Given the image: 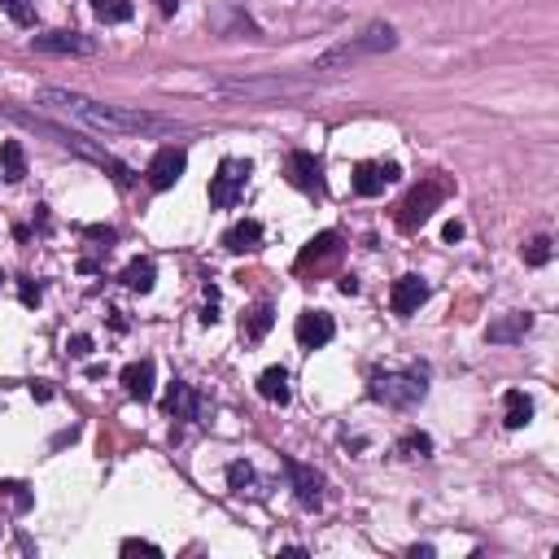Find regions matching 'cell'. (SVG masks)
<instances>
[{"instance_id":"ac0fdd59","label":"cell","mask_w":559,"mask_h":559,"mask_svg":"<svg viewBox=\"0 0 559 559\" xmlns=\"http://www.w3.org/2000/svg\"><path fill=\"white\" fill-rule=\"evenodd\" d=\"M223 245L232 249V254H254L258 245H263V223L258 219H241L227 236H223Z\"/></svg>"},{"instance_id":"4dcf8cb0","label":"cell","mask_w":559,"mask_h":559,"mask_svg":"<svg viewBox=\"0 0 559 559\" xmlns=\"http://www.w3.org/2000/svg\"><path fill=\"white\" fill-rule=\"evenodd\" d=\"M66 354H71V359H88V354H92V337H88V333H74V337L66 341Z\"/></svg>"},{"instance_id":"d4e9b609","label":"cell","mask_w":559,"mask_h":559,"mask_svg":"<svg viewBox=\"0 0 559 559\" xmlns=\"http://www.w3.org/2000/svg\"><path fill=\"white\" fill-rule=\"evenodd\" d=\"M271 323H275V311H271V306H254V311L245 315V337L263 341L271 333Z\"/></svg>"},{"instance_id":"484cf974","label":"cell","mask_w":559,"mask_h":559,"mask_svg":"<svg viewBox=\"0 0 559 559\" xmlns=\"http://www.w3.org/2000/svg\"><path fill=\"white\" fill-rule=\"evenodd\" d=\"M398 450H402L407 459H429V455H433V438H429V433H407V438L398 441Z\"/></svg>"},{"instance_id":"e0dca14e","label":"cell","mask_w":559,"mask_h":559,"mask_svg":"<svg viewBox=\"0 0 559 559\" xmlns=\"http://www.w3.org/2000/svg\"><path fill=\"white\" fill-rule=\"evenodd\" d=\"M122 390H127V398H136V402H149L153 398V363L140 359V363L122 367Z\"/></svg>"},{"instance_id":"4fadbf2b","label":"cell","mask_w":559,"mask_h":559,"mask_svg":"<svg viewBox=\"0 0 559 559\" xmlns=\"http://www.w3.org/2000/svg\"><path fill=\"white\" fill-rule=\"evenodd\" d=\"M333 333H337V323H333V315H328V311H302V315H297V341H302L306 350L328 345V341H333Z\"/></svg>"},{"instance_id":"5b68a950","label":"cell","mask_w":559,"mask_h":559,"mask_svg":"<svg viewBox=\"0 0 559 559\" xmlns=\"http://www.w3.org/2000/svg\"><path fill=\"white\" fill-rule=\"evenodd\" d=\"M429 371L424 367H411V371H385V376H371L367 393L385 407H415L424 393H429Z\"/></svg>"},{"instance_id":"836d02e7","label":"cell","mask_w":559,"mask_h":559,"mask_svg":"<svg viewBox=\"0 0 559 559\" xmlns=\"http://www.w3.org/2000/svg\"><path fill=\"white\" fill-rule=\"evenodd\" d=\"M83 236H92V241H105V245L119 241V232H114V227H101V223H97V227H83Z\"/></svg>"},{"instance_id":"603a6c76","label":"cell","mask_w":559,"mask_h":559,"mask_svg":"<svg viewBox=\"0 0 559 559\" xmlns=\"http://www.w3.org/2000/svg\"><path fill=\"white\" fill-rule=\"evenodd\" d=\"M328 254H337V232H319L315 241L302 249V258H297V267H311V263H323Z\"/></svg>"},{"instance_id":"52a82bcc","label":"cell","mask_w":559,"mask_h":559,"mask_svg":"<svg viewBox=\"0 0 559 559\" xmlns=\"http://www.w3.org/2000/svg\"><path fill=\"white\" fill-rule=\"evenodd\" d=\"M441 197H446V184H441V179H424V184L411 188L407 201L398 206V227H402V232H419V227L429 223V215L441 206Z\"/></svg>"},{"instance_id":"cb8c5ba5","label":"cell","mask_w":559,"mask_h":559,"mask_svg":"<svg viewBox=\"0 0 559 559\" xmlns=\"http://www.w3.org/2000/svg\"><path fill=\"white\" fill-rule=\"evenodd\" d=\"M92 5V14H97L101 23H127L136 9H131V0H88Z\"/></svg>"},{"instance_id":"f546056e","label":"cell","mask_w":559,"mask_h":559,"mask_svg":"<svg viewBox=\"0 0 559 559\" xmlns=\"http://www.w3.org/2000/svg\"><path fill=\"white\" fill-rule=\"evenodd\" d=\"M122 555H149V559H162V546H153V542H140V537H127V542H122Z\"/></svg>"},{"instance_id":"ba28073f","label":"cell","mask_w":559,"mask_h":559,"mask_svg":"<svg viewBox=\"0 0 559 559\" xmlns=\"http://www.w3.org/2000/svg\"><path fill=\"white\" fill-rule=\"evenodd\" d=\"M31 49L57 53V57H88V53H97V44L83 31H44V35H31Z\"/></svg>"},{"instance_id":"7402d4cb","label":"cell","mask_w":559,"mask_h":559,"mask_svg":"<svg viewBox=\"0 0 559 559\" xmlns=\"http://www.w3.org/2000/svg\"><path fill=\"white\" fill-rule=\"evenodd\" d=\"M0 167H5V179H9V184H23L26 179V153L18 140H5V145H0Z\"/></svg>"},{"instance_id":"5bb4252c","label":"cell","mask_w":559,"mask_h":559,"mask_svg":"<svg viewBox=\"0 0 559 559\" xmlns=\"http://www.w3.org/2000/svg\"><path fill=\"white\" fill-rule=\"evenodd\" d=\"M424 302H429V280H419V275H402L390 293L393 315H415Z\"/></svg>"},{"instance_id":"2e32d148","label":"cell","mask_w":559,"mask_h":559,"mask_svg":"<svg viewBox=\"0 0 559 559\" xmlns=\"http://www.w3.org/2000/svg\"><path fill=\"white\" fill-rule=\"evenodd\" d=\"M201 411H206V402L197 398L193 385H184V381H170V390H167V415H175V419H201Z\"/></svg>"},{"instance_id":"7a4b0ae2","label":"cell","mask_w":559,"mask_h":559,"mask_svg":"<svg viewBox=\"0 0 559 559\" xmlns=\"http://www.w3.org/2000/svg\"><path fill=\"white\" fill-rule=\"evenodd\" d=\"M0 114L14 122H23V127H31V131H40V136H49V140H57L62 149H71V153H79V158H88V162H97V167H105L114 179H119L122 188H131L136 184V175H131V167L127 162H119L110 149L92 145V140H83V136H74V131H66V127H53L49 119H40V114H31V110H18V105H0Z\"/></svg>"},{"instance_id":"d590c367","label":"cell","mask_w":559,"mask_h":559,"mask_svg":"<svg viewBox=\"0 0 559 559\" xmlns=\"http://www.w3.org/2000/svg\"><path fill=\"white\" fill-rule=\"evenodd\" d=\"M31 398H35V402H53V385L35 381V385H31Z\"/></svg>"},{"instance_id":"83f0119b","label":"cell","mask_w":559,"mask_h":559,"mask_svg":"<svg viewBox=\"0 0 559 559\" xmlns=\"http://www.w3.org/2000/svg\"><path fill=\"white\" fill-rule=\"evenodd\" d=\"M0 9H5V14H9L18 26L35 23V5H31V0H0Z\"/></svg>"},{"instance_id":"d6986e66","label":"cell","mask_w":559,"mask_h":559,"mask_svg":"<svg viewBox=\"0 0 559 559\" xmlns=\"http://www.w3.org/2000/svg\"><path fill=\"white\" fill-rule=\"evenodd\" d=\"M258 393L267 398V402H275V407H284L293 398V390H289V371L284 367H267L263 376H258Z\"/></svg>"},{"instance_id":"3957f363","label":"cell","mask_w":559,"mask_h":559,"mask_svg":"<svg viewBox=\"0 0 559 559\" xmlns=\"http://www.w3.org/2000/svg\"><path fill=\"white\" fill-rule=\"evenodd\" d=\"M311 92L315 83L306 79H219L210 83V97L219 101H297Z\"/></svg>"},{"instance_id":"6da1fadb","label":"cell","mask_w":559,"mask_h":559,"mask_svg":"<svg viewBox=\"0 0 559 559\" xmlns=\"http://www.w3.org/2000/svg\"><path fill=\"white\" fill-rule=\"evenodd\" d=\"M40 105H53L74 122L92 127V131H110V136H188L193 127L179 119H162L149 110H122V105H101L92 97H79L71 88H40Z\"/></svg>"},{"instance_id":"d6a6232c","label":"cell","mask_w":559,"mask_h":559,"mask_svg":"<svg viewBox=\"0 0 559 559\" xmlns=\"http://www.w3.org/2000/svg\"><path fill=\"white\" fill-rule=\"evenodd\" d=\"M18 297H23V306H40V284L23 280V284H18Z\"/></svg>"},{"instance_id":"8d00e7d4","label":"cell","mask_w":559,"mask_h":559,"mask_svg":"<svg viewBox=\"0 0 559 559\" xmlns=\"http://www.w3.org/2000/svg\"><path fill=\"white\" fill-rule=\"evenodd\" d=\"M158 9H162V14H167V18H170V14L179 9V0H158Z\"/></svg>"},{"instance_id":"9c48e42d","label":"cell","mask_w":559,"mask_h":559,"mask_svg":"<svg viewBox=\"0 0 559 559\" xmlns=\"http://www.w3.org/2000/svg\"><path fill=\"white\" fill-rule=\"evenodd\" d=\"M188 170V153L184 149H175V145H167V149H158L153 153V162H149V184L158 188V193H167V188H175L179 184V175Z\"/></svg>"},{"instance_id":"8992f818","label":"cell","mask_w":559,"mask_h":559,"mask_svg":"<svg viewBox=\"0 0 559 559\" xmlns=\"http://www.w3.org/2000/svg\"><path fill=\"white\" fill-rule=\"evenodd\" d=\"M249 175H254L249 162H241V158H223L219 170L210 175V206H215V210H232V206L241 201Z\"/></svg>"},{"instance_id":"277c9868","label":"cell","mask_w":559,"mask_h":559,"mask_svg":"<svg viewBox=\"0 0 559 559\" xmlns=\"http://www.w3.org/2000/svg\"><path fill=\"white\" fill-rule=\"evenodd\" d=\"M398 49V31L390 23H371L363 35H354L350 44H337V49H328L319 57L311 71H350L354 62H363V57H376V53H390Z\"/></svg>"},{"instance_id":"7c38bea8","label":"cell","mask_w":559,"mask_h":559,"mask_svg":"<svg viewBox=\"0 0 559 559\" xmlns=\"http://www.w3.org/2000/svg\"><path fill=\"white\" fill-rule=\"evenodd\" d=\"M398 175H402L398 162H359V167H354V193L359 197H381Z\"/></svg>"},{"instance_id":"e575fe53","label":"cell","mask_w":559,"mask_h":559,"mask_svg":"<svg viewBox=\"0 0 559 559\" xmlns=\"http://www.w3.org/2000/svg\"><path fill=\"white\" fill-rule=\"evenodd\" d=\"M441 236H446V241H450V245H455V241H463V223H459V219H450V223H446V227H441Z\"/></svg>"},{"instance_id":"f1b7e54d","label":"cell","mask_w":559,"mask_h":559,"mask_svg":"<svg viewBox=\"0 0 559 559\" xmlns=\"http://www.w3.org/2000/svg\"><path fill=\"white\" fill-rule=\"evenodd\" d=\"M525 263H529V267H546V263H551V241H546V236H534V241L525 245Z\"/></svg>"},{"instance_id":"8fae6325","label":"cell","mask_w":559,"mask_h":559,"mask_svg":"<svg viewBox=\"0 0 559 559\" xmlns=\"http://www.w3.org/2000/svg\"><path fill=\"white\" fill-rule=\"evenodd\" d=\"M284 175H289L293 188H302V193L311 197H323V167H319L315 153H289V162H284Z\"/></svg>"},{"instance_id":"ffe728a7","label":"cell","mask_w":559,"mask_h":559,"mask_svg":"<svg viewBox=\"0 0 559 559\" xmlns=\"http://www.w3.org/2000/svg\"><path fill=\"white\" fill-rule=\"evenodd\" d=\"M529 419H534V402H529V393H520V390L503 393V424H507V429H525Z\"/></svg>"},{"instance_id":"30bf717a","label":"cell","mask_w":559,"mask_h":559,"mask_svg":"<svg viewBox=\"0 0 559 559\" xmlns=\"http://www.w3.org/2000/svg\"><path fill=\"white\" fill-rule=\"evenodd\" d=\"M284 472H289L297 503L306 511H315L319 503H323V472H315L311 463H297V459H284Z\"/></svg>"},{"instance_id":"44dd1931","label":"cell","mask_w":559,"mask_h":559,"mask_svg":"<svg viewBox=\"0 0 559 559\" xmlns=\"http://www.w3.org/2000/svg\"><path fill=\"white\" fill-rule=\"evenodd\" d=\"M122 284L131 293H149L153 284H158V267L149 263V258H131L127 267H122Z\"/></svg>"},{"instance_id":"1f68e13d","label":"cell","mask_w":559,"mask_h":559,"mask_svg":"<svg viewBox=\"0 0 559 559\" xmlns=\"http://www.w3.org/2000/svg\"><path fill=\"white\" fill-rule=\"evenodd\" d=\"M0 494H9V498L18 503V511L31 507V494H26V486H18V481H5V486H0Z\"/></svg>"},{"instance_id":"4316f807","label":"cell","mask_w":559,"mask_h":559,"mask_svg":"<svg viewBox=\"0 0 559 559\" xmlns=\"http://www.w3.org/2000/svg\"><path fill=\"white\" fill-rule=\"evenodd\" d=\"M227 486L236 489V494H245V489H254V467L249 463H227Z\"/></svg>"},{"instance_id":"9a60e30c","label":"cell","mask_w":559,"mask_h":559,"mask_svg":"<svg viewBox=\"0 0 559 559\" xmlns=\"http://www.w3.org/2000/svg\"><path fill=\"white\" fill-rule=\"evenodd\" d=\"M529 328H534V315H529V311H516V315L494 319L486 328V341L489 345H516V341H525Z\"/></svg>"}]
</instances>
